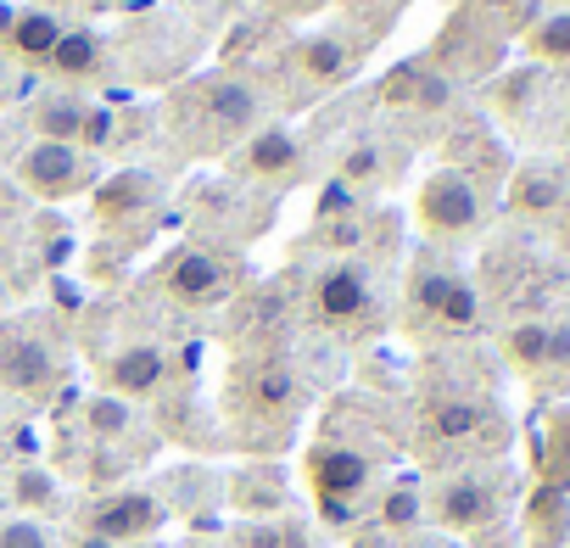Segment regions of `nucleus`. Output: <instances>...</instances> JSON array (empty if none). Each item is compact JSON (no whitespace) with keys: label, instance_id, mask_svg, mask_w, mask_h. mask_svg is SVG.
<instances>
[{"label":"nucleus","instance_id":"33","mask_svg":"<svg viewBox=\"0 0 570 548\" xmlns=\"http://www.w3.org/2000/svg\"><path fill=\"white\" fill-rule=\"evenodd\" d=\"M57 7H73V0H40V12H57Z\"/></svg>","mask_w":570,"mask_h":548},{"label":"nucleus","instance_id":"9","mask_svg":"<svg viewBox=\"0 0 570 548\" xmlns=\"http://www.w3.org/2000/svg\"><path fill=\"white\" fill-rule=\"evenodd\" d=\"M409 309H414V320H425L436 331H470L481 320L475 286L453 268H420L414 286H409Z\"/></svg>","mask_w":570,"mask_h":548},{"label":"nucleus","instance_id":"24","mask_svg":"<svg viewBox=\"0 0 570 548\" xmlns=\"http://www.w3.org/2000/svg\"><path fill=\"white\" fill-rule=\"evenodd\" d=\"M542 487L570 492V409H553L542 420Z\"/></svg>","mask_w":570,"mask_h":548},{"label":"nucleus","instance_id":"32","mask_svg":"<svg viewBox=\"0 0 570 548\" xmlns=\"http://www.w3.org/2000/svg\"><path fill=\"white\" fill-rule=\"evenodd\" d=\"M73 548H112V542H101V537H90V531H85V537H79Z\"/></svg>","mask_w":570,"mask_h":548},{"label":"nucleus","instance_id":"17","mask_svg":"<svg viewBox=\"0 0 570 548\" xmlns=\"http://www.w3.org/2000/svg\"><path fill=\"white\" fill-rule=\"evenodd\" d=\"M570 537V492L542 487L525 498V548H564Z\"/></svg>","mask_w":570,"mask_h":548},{"label":"nucleus","instance_id":"31","mask_svg":"<svg viewBox=\"0 0 570 548\" xmlns=\"http://www.w3.org/2000/svg\"><path fill=\"white\" fill-rule=\"evenodd\" d=\"M470 12H481V18H520L525 12V0H470Z\"/></svg>","mask_w":570,"mask_h":548},{"label":"nucleus","instance_id":"4","mask_svg":"<svg viewBox=\"0 0 570 548\" xmlns=\"http://www.w3.org/2000/svg\"><path fill=\"white\" fill-rule=\"evenodd\" d=\"M79 526L112 548H140L146 537H157L168 526V503L146 487H112V492H96L85 509H79Z\"/></svg>","mask_w":570,"mask_h":548},{"label":"nucleus","instance_id":"30","mask_svg":"<svg viewBox=\"0 0 570 548\" xmlns=\"http://www.w3.org/2000/svg\"><path fill=\"white\" fill-rule=\"evenodd\" d=\"M553 370H570V325H553V336H548V370L542 375H553Z\"/></svg>","mask_w":570,"mask_h":548},{"label":"nucleus","instance_id":"20","mask_svg":"<svg viewBox=\"0 0 570 548\" xmlns=\"http://www.w3.org/2000/svg\"><path fill=\"white\" fill-rule=\"evenodd\" d=\"M46 68H51L57 79H68V85L96 79V74H101V35H96V29H68V35L57 40V51H51Z\"/></svg>","mask_w":570,"mask_h":548},{"label":"nucleus","instance_id":"6","mask_svg":"<svg viewBox=\"0 0 570 548\" xmlns=\"http://www.w3.org/2000/svg\"><path fill=\"white\" fill-rule=\"evenodd\" d=\"M303 470H308V487H314V498L331 520H342L375 481V459L364 448H347V442H314Z\"/></svg>","mask_w":570,"mask_h":548},{"label":"nucleus","instance_id":"16","mask_svg":"<svg viewBox=\"0 0 570 548\" xmlns=\"http://www.w3.org/2000/svg\"><path fill=\"white\" fill-rule=\"evenodd\" d=\"M57 375H62V364H57V353L46 342H35V336H7L0 342V386H12L23 398H46L57 386Z\"/></svg>","mask_w":570,"mask_h":548},{"label":"nucleus","instance_id":"3","mask_svg":"<svg viewBox=\"0 0 570 548\" xmlns=\"http://www.w3.org/2000/svg\"><path fill=\"white\" fill-rule=\"evenodd\" d=\"M303 403V381L285 359H246L229 375V409L240 425H285Z\"/></svg>","mask_w":570,"mask_h":548},{"label":"nucleus","instance_id":"2","mask_svg":"<svg viewBox=\"0 0 570 548\" xmlns=\"http://www.w3.org/2000/svg\"><path fill=\"white\" fill-rule=\"evenodd\" d=\"M157 286H163V297H168L174 309H185V314H213V309H224V303L235 297L240 263H235V252H213V241H190V246H179L174 257H163Z\"/></svg>","mask_w":570,"mask_h":548},{"label":"nucleus","instance_id":"25","mask_svg":"<svg viewBox=\"0 0 570 548\" xmlns=\"http://www.w3.org/2000/svg\"><path fill=\"white\" fill-rule=\"evenodd\" d=\"M509 202H514L520 213H553V207L564 202V185H559L553 174H520Z\"/></svg>","mask_w":570,"mask_h":548},{"label":"nucleus","instance_id":"18","mask_svg":"<svg viewBox=\"0 0 570 548\" xmlns=\"http://www.w3.org/2000/svg\"><path fill=\"white\" fill-rule=\"evenodd\" d=\"M62 35H68L62 18H57V12H40V7H29V12H18V18L7 23V46H12V57H23V62H51V51H57Z\"/></svg>","mask_w":570,"mask_h":548},{"label":"nucleus","instance_id":"26","mask_svg":"<svg viewBox=\"0 0 570 548\" xmlns=\"http://www.w3.org/2000/svg\"><path fill=\"white\" fill-rule=\"evenodd\" d=\"M0 548H62L57 531L35 515H7L0 520Z\"/></svg>","mask_w":570,"mask_h":548},{"label":"nucleus","instance_id":"14","mask_svg":"<svg viewBox=\"0 0 570 548\" xmlns=\"http://www.w3.org/2000/svg\"><path fill=\"white\" fill-rule=\"evenodd\" d=\"M285 68H292L308 90H336L358 74V51L336 35H303V40H292V51H285Z\"/></svg>","mask_w":570,"mask_h":548},{"label":"nucleus","instance_id":"12","mask_svg":"<svg viewBox=\"0 0 570 548\" xmlns=\"http://www.w3.org/2000/svg\"><path fill=\"white\" fill-rule=\"evenodd\" d=\"M240 168H246L252 179L285 190V185H297V179L308 174V151H303V140H297L292 129L263 124L252 140H240Z\"/></svg>","mask_w":570,"mask_h":548},{"label":"nucleus","instance_id":"29","mask_svg":"<svg viewBox=\"0 0 570 548\" xmlns=\"http://www.w3.org/2000/svg\"><path fill=\"white\" fill-rule=\"evenodd\" d=\"M420 520V492H386V503H381V526H414Z\"/></svg>","mask_w":570,"mask_h":548},{"label":"nucleus","instance_id":"27","mask_svg":"<svg viewBox=\"0 0 570 548\" xmlns=\"http://www.w3.org/2000/svg\"><path fill=\"white\" fill-rule=\"evenodd\" d=\"M12 498H18L23 515L51 509V503H57V481H51V470H18V476H12Z\"/></svg>","mask_w":570,"mask_h":548},{"label":"nucleus","instance_id":"1","mask_svg":"<svg viewBox=\"0 0 570 548\" xmlns=\"http://www.w3.org/2000/svg\"><path fill=\"white\" fill-rule=\"evenodd\" d=\"M174 135L190 140L196 151H218L235 140H252L268 124V101L252 79L240 74H213L202 85H190V96L179 101V112H168Z\"/></svg>","mask_w":570,"mask_h":548},{"label":"nucleus","instance_id":"5","mask_svg":"<svg viewBox=\"0 0 570 548\" xmlns=\"http://www.w3.org/2000/svg\"><path fill=\"white\" fill-rule=\"evenodd\" d=\"M420 229L436 235V241H459V235H475L481 218H487V196L481 185L464 174V168H436L425 185H420Z\"/></svg>","mask_w":570,"mask_h":548},{"label":"nucleus","instance_id":"19","mask_svg":"<svg viewBox=\"0 0 570 548\" xmlns=\"http://www.w3.org/2000/svg\"><path fill=\"white\" fill-rule=\"evenodd\" d=\"M520 51L542 68H570V12H542L520 29Z\"/></svg>","mask_w":570,"mask_h":548},{"label":"nucleus","instance_id":"22","mask_svg":"<svg viewBox=\"0 0 570 548\" xmlns=\"http://www.w3.org/2000/svg\"><path fill=\"white\" fill-rule=\"evenodd\" d=\"M548 336H553L548 320H520V325H509V331H503L509 364H514L520 375H542V370H548Z\"/></svg>","mask_w":570,"mask_h":548},{"label":"nucleus","instance_id":"10","mask_svg":"<svg viewBox=\"0 0 570 548\" xmlns=\"http://www.w3.org/2000/svg\"><path fill=\"white\" fill-rule=\"evenodd\" d=\"M90 179V151L79 146H62V140H35L23 157H18V185L40 202H62V196H79Z\"/></svg>","mask_w":570,"mask_h":548},{"label":"nucleus","instance_id":"8","mask_svg":"<svg viewBox=\"0 0 570 548\" xmlns=\"http://www.w3.org/2000/svg\"><path fill=\"white\" fill-rule=\"evenodd\" d=\"M503 515V481L487 470H453L431 492V520L448 531H487Z\"/></svg>","mask_w":570,"mask_h":548},{"label":"nucleus","instance_id":"15","mask_svg":"<svg viewBox=\"0 0 570 548\" xmlns=\"http://www.w3.org/2000/svg\"><path fill=\"white\" fill-rule=\"evenodd\" d=\"M35 135L40 140H62V146H96L107 135V112L85 96H46L35 107Z\"/></svg>","mask_w":570,"mask_h":548},{"label":"nucleus","instance_id":"7","mask_svg":"<svg viewBox=\"0 0 570 548\" xmlns=\"http://www.w3.org/2000/svg\"><path fill=\"white\" fill-rule=\"evenodd\" d=\"M381 297H375V281H370V268L342 257L331 268H320V281H314V320L331 325V331H364L375 320Z\"/></svg>","mask_w":570,"mask_h":548},{"label":"nucleus","instance_id":"28","mask_svg":"<svg viewBox=\"0 0 570 548\" xmlns=\"http://www.w3.org/2000/svg\"><path fill=\"white\" fill-rule=\"evenodd\" d=\"M235 503H240L246 515H268V509H279V503H285V487H279V476H268V481L240 476V481H235Z\"/></svg>","mask_w":570,"mask_h":548},{"label":"nucleus","instance_id":"21","mask_svg":"<svg viewBox=\"0 0 570 548\" xmlns=\"http://www.w3.org/2000/svg\"><path fill=\"white\" fill-rule=\"evenodd\" d=\"M151 196H157V179H151L146 168H129V174H118V179H107V185L96 190V218H129V213H140Z\"/></svg>","mask_w":570,"mask_h":548},{"label":"nucleus","instance_id":"23","mask_svg":"<svg viewBox=\"0 0 570 548\" xmlns=\"http://www.w3.org/2000/svg\"><path fill=\"white\" fill-rule=\"evenodd\" d=\"M135 403H124V398H112V392H96L90 403H85V431L96 437V442H129L135 437Z\"/></svg>","mask_w":570,"mask_h":548},{"label":"nucleus","instance_id":"13","mask_svg":"<svg viewBox=\"0 0 570 548\" xmlns=\"http://www.w3.org/2000/svg\"><path fill=\"white\" fill-rule=\"evenodd\" d=\"M163 381H168V353H163L157 342H124V348L107 353V364H101V392H112V398H124V403L151 398Z\"/></svg>","mask_w":570,"mask_h":548},{"label":"nucleus","instance_id":"34","mask_svg":"<svg viewBox=\"0 0 570 548\" xmlns=\"http://www.w3.org/2000/svg\"><path fill=\"white\" fill-rule=\"evenodd\" d=\"M542 7H548V12H570V0H542Z\"/></svg>","mask_w":570,"mask_h":548},{"label":"nucleus","instance_id":"11","mask_svg":"<svg viewBox=\"0 0 570 548\" xmlns=\"http://www.w3.org/2000/svg\"><path fill=\"white\" fill-rule=\"evenodd\" d=\"M420 437L431 448H448V453H459V448H492L498 442V414L487 403H475V398H436L420 414Z\"/></svg>","mask_w":570,"mask_h":548}]
</instances>
